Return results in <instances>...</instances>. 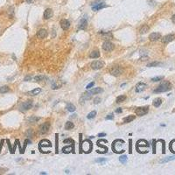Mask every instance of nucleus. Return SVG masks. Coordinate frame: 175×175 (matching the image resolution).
Instances as JSON below:
<instances>
[{"mask_svg": "<svg viewBox=\"0 0 175 175\" xmlns=\"http://www.w3.org/2000/svg\"><path fill=\"white\" fill-rule=\"evenodd\" d=\"M92 148H93V144H92V142L90 141V139H85V140L82 141V143H81L80 153H82V152L89 153V152H91V151H92Z\"/></svg>", "mask_w": 175, "mask_h": 175, "instance_id": "f257e3e1", "label": "nucleus"}, {"mask_svg": "<svg viewBox=\"0 0 175 175\" xmlns=\"http://www.w3.org/2000/svg\"><path fill=\"white\" fill-rule=\"evenodd\" d=\"M172 89V85L168 81H164L163 83L159 85L156 89H154V93H162V92H166V91L170 90Z\"/></svg>", "mask_w": 175, "mask_h": 175, "instance_id": "f03ea898", "label": "nucleus"}, {"mask_svg": "<svg viewBox=\"0 0 175 175\" xmlns=\"http://www.w3.org/2000/svg\"><path fill=\"white\" fill-rule=\"evenodd\" d=\"M149 111V107L148 106H145V107H138L135 110V113L136 115L139 116V117H142V116H144L145 114H147Z\"/></svg>", "mask_w": 175, "mask_h": 175, "instance_id": "7ed1b4c3", "label": "nucleus"}, {"mask_svg": "<svg viewBox=\"0 0 175 175\" xmlns=\"http://www.w3.org/2000/svg\"><path fill=\"white\" fill-rule=\"evenodd\" d=\"M142 147H146L148 148L149 147V143L147 142L146 140H143V139H140L137 142V144H136V148H137V152H138L140 153V151Z\"/></svg>", "mask_w": 175, "mask_h": 175, "instance_id": "20e7f679", "label": "nucleus"}, {"mask_svg": "<svg viewBox=\"0 0 175 175\" xmlns=\"http://www.w3.org/2000/svg\"><path fill=\"white\" fill-rule=\"evenodd\" d=\"M91 5H92V10L94 12H96V11H99V10L102 9V8L107 7V5H106V4L104 2H101L98 4V0L96 1L95 3H93Z\"/></svg>", "mask_w": 175, "mask_h": 175, "instance_id": "39448f33", "label": "nucleus"}, {"mask_svg": "<svg viewBox=\"0 0 175 175\" xmlns=\"http://www.w3.org/2000/svg\"><path fill=\"white\" fill-rule=\"evenodd\" d=\"M90 67L94 70L101 69V68H102L104 67V62L102 61V60H95V61H93L91 63Z\"/></svg>", "mask_w": 175, "mask_h": 175, "instance_id": "423d86ee", "label": "nucleus"}, {"mask_svg": "<svg viewBox=\"0 0 175 175\" xmlns=\"http://www.w3.org/2000/svg\"><path fill=\"white\" fill-rule=\"evenodd\" d=\"M49 129H50V123H44L43 124H41L40 126H39V134H46V132H48Z\"/></svg>", "mask_w": 175, "mask_h": 175, "instance_id": "0eeeda50", "label": "nucleus"}, {"mask_svg": "<svg viewBox=\"0 0 175 175\" xmlns=\"http://www.w3.org/2000/svg\"><path fill=\"white\" fill-rule=\"evenodd\" d=\"M32 107H33V101L28 100L20 106V110L21 111H26V110H29L30 109H32Z\"/></svg>", "mask_w": 175, "mask_h": 175, "instance_id": "6e6552de", "label": "nucleus"}, {"mask_svg": "<svg viewBox=\"0 0 175 175\" xmlns=\"http://www.w3.org/2000/svg\"><path fill=\"white\" fill-rule=\"evenodd\" d=\"M122 72H123V69L119 66H115V67H113L110 69V74L112 75H114V76H119L122 74Z\"/></svg>", "mask_w": 175, "mask_h": 175, "instance_id": "1a4fd4ad", "label": "nucleus"}, {"mask_svg": "<svg viewBox=\"0 0 175 175\" xmlns=\"http://www.w3.org/2000/svg\"><path fill=\"white\" fill-rule=\"evenodd\" d=\"M102 49L104 51H106V52H111L114 49V45L110 41H105L102 44Z\"/></svg>", "mask_w": 175, "mask_h": 175, "instance_id": "9d476101", "label": "nucleus"}, {"mask_svg": "<svg viewBox=\"0 0 175 175\" xmlns=\"http://www.w3.org/2000/svg\"><path fill=\"white\" fill-rule=\"evenodd\" d=\"M43 147H52V143L49 140H46V139H43L39 143V150L40 151Z\"/></svg>", "mask_w": 175, "mask_h": 175, "instance_id": "9b49d317", "label": "nucleus"}, {"mask_svg": "<svg viewBox=\"0 0 175 175\" xmlns=\"http://www.w3.org/2000/svg\"><path fill=\"white\" fill-rule=\"evenodd\" d=\"M147 85L144 82H138L137 85H136V89H135V91L137 93H140V92H143L144 89H146Z\"/></svg>", "mask_w": 175, "mask_h": 175, "instance_id": "f8f14e48", "label": "nucleus"}, {"mask_svg": "<svg viewBox=\"0 0 175 175\" xmlns=\"http://www.w3.org/2000/svg\"><path fill=\"white\" fill-rule=\"evenodd\" d=\"M62 152L64 153H69V152H72V153H75V144H71L67 146H65L62 148Z\"/></svg>", "mask_w": 175, "mask_h": 175, "instance_id": "ddd939ff", "label": "nucleus"}, {"mask_svg": "<svg viewBox=\"0 0 175 175\" xmlns=\"http://www.w3.org/2000/svg\"><path fill=\"white\" fill-rule=\"evenodd\" d=\"M161 38V34L159 33H152L149 35V39L151 41H157Z\"/></svg>", "mask_w": 175, "mask_h": 175, "instance_id": "4468645a", "label": "nucleus"}, {"mask_svg": "<svg viewBox=\"0 0 175 175\" xmlns=\"http://www.w3.org/2000/svg\"><path fill=\"white\" fill-rule=\"evenodd\" d=\"M91 96H92V94L90 93V91H89V92H85L84 94L81 96V100H80V103H83L84 101L89 100V99L91 98Z\"/></svg>", "mask_w": 175, "mask_h": 175, "instance_id": "2eb2a0df", "label": "nucleus"}, {"mask_svg": "<svg viewBox=\"0 0 175 175\" xmlns=\"http://www.w3.org/2000/svg\"><path fill=\"white\" fill-rule=\"evenodd\" d=\"M60 26H61V28L63 29V30L67 31L70 27V22L68 21L67 19H62L61 21H60Z\"/></svg>", "mask_w": 175, "mask_h": 175, "instance_id": "dca6fc26", "label": "nucleus"}, {"mask_svg": "<svg viewBox=\"0 0 175 175\" xmlns=\"http://www.w3.org/2000/svg\"><path fill=\"white\" fill-rule=\"evenodd\" d=\"M173 39H174V35L173 34H168V35H166L165 37H163L162 38V42L165 43V44H167V43L171 42V41H173Z\"/></svg>", "mask_w": 175, "mask_h": 175, "instance_id": "f3484780", "label": "nucleus"}, {"mask_svg": "<svg viewBox=\"0 0 175 175\" xmlns=\"http://www.w3.org/2000/svg\"><path fill=\"white\" fill-rule=\"evenodd\" d=\"M54 15V12H53V10L51 8H47L46 9V11L44 12V19H49L50 18L53 17Z\"/></svg>", "mask_w": 175, "mask_h": 175, "instance_id": "a211bd4d", "label": "nucleus"}, {"mask_svg": "<svg viewBox=\"0 0 175 175\" xmlns=\"http://www.w3.org/2000/svg\"><path fill=\"white\" fill-rule=\"evenodd\" d=\"M87 25H88V21H87V19H85V18H83V19H81V21H80L78 29H79V30H84V29H86Z\"/></svg>", "mask_w": 175, "mask_h": 175, "instance_id": "6ab92c4d", "label": "nucleus"}, {"mask_svg": "<svg viewBox=\"0 0 175 175\" xmlns=\"http://www.w3.org/2000/svg\"><path fill=\"white\" fill-rule=\"evenodd\" d=\"M46 35H47V32L45 29H40L37 32V37L39 39H44L45 37H46Z\"/></svg>", "mask_w": 175, "mask_h": 175, "instance_id": "aec40b11", "label": "nucleus"}, {"mask_svg": "<svg viewBox=\"0 0 175 175\" xmlns=\"http://www.w3.org/2000/svg\"><path fill=\"white\" fill-rule=\"evenodd\" d=\"M42 91V89H40V88H37V89H33V90H31V91H29V92H27V95L28 96H36V95H39V93Z\"/></svg>", "mask_w": 175, "mask_h": 175, "instance_id": "412c9836", "label": "nucleus"}, {"mask_svg": "<svg viewBox=\"0 0 175 175\" xmlns=\"http://www.w3.org/2000/svg\"><path fill=\"white\" fill-rule=\"evenodd\" d=\"M99 57H100V52L98 50L92 51L89 54V58H91V59H97Z\"/></svg>", "mask_w": 175, "mask_h": 175, "instance_id": "4be33fe9", "label": "nucleus"}, {"mask_svg": "<svg viewBox=\"0 0 175 175\" xmlns=\"http://www.w3.org/2000/svg\"><path fill=\"white\" fill-rule=\"evenodd\" d=\"M136 118V116L134 115H130V116H127L126 117L123 118V123H131V122H132L133 120Z\"/></svg>", "mask_w": 175, "mask_h": 175, "instance_id": "5701e85b", "label": "nucleus"}, {"mask_svg": "<svg viewBox=\"0 0 175 175\" xmlns=\"http://www.w3.org/2000/svg\"><path fill=\"white\" fill-rule=\"evenodd\" d=\"M161 103H162V99H161V98H156V99H154L153 102H152V105H153L154 107H156V108L159 107V106L161 105Z\"/></svg>", "mask_w": 175, "mask_h": 175, "instance_id": "b1692460", "label": "nucleus"}, {"mask_svg": "<svg viewBox=\"0 0 175 175\" xmlns=\"http://www.w3.org/2000/svg\"><path fill=\"white\" fill-rule=\"evenodd\" d=\"M112 33H102V39H106V40H108V39H112Z\"/></svg>", "mask_w": 175, "mask_h": 175, "instance_id": "393cba45", "label": "nucleus"}, {"mask_svg": "<svg viewBox=\"0 0 175 175\" xmlns=\"http://www.w3.org/2000/svg\"><path fill=\"white\" fill-rule=\"evenodd\" d=\"M125 100H126V96H118L117 97V99H116V102L117 103H121V102H123Z\"/></svg>", "mask_w": 175, "mask_h": 175, "instance_id": "a878e982", "label": "nucleus"}, {"mask_svg": "<svg viewBox=\"0 0 175 175\" xmlns=\"http://www.w3.org/2000/svg\"><path fill=\"white\" fill-rule=\"evenodd\" d=\"M74 127H75V124H74L72 122L68 121V122L66 123V124H65V129L66 130H72Z\"/></svg>", "mask_w": 175, "mask_h": 175, "instance_id": "bb28decb", "label": "nucleus"}, {"mask_svg": "<svg viewBox=\"0 0 175 175\" xmlns=\"http://www.w3.org/2000/svg\"><path fill=\"white\" fill-rule=\"evenodd\" d=\"M102 88H95V89H93L92 90H90V93L91 94H96V95H97V94H100V93H102Z\"/></svg>", "mask_w": 175, "mask_h": 175, "instance_id": "cd10ccee", "label": "nucleus"}, {"mask_svg": "<svg viewBox=\"0 0 175 175\" xmlns=\"http://www.w3.org/2000/svg\"><path fill=\"white\" fill-rule=\"evenodd\" d=\"M66 109L67 110V111L74 112L75 110V106L74 105V104H72V103H68L67 105V107H66Z\"/></svg>", "mask_w": 175, "mask_h": 175, "instance_id": "c85d7f7f", "label": "nucleus"}, {"mask_svg": "<svg viewBox=\"0 0 175 175\" xmlns=\"http://www.w3.org/2000/svg\"><path fill=\"white\" fill-rule=\"evenodd\" d=\"M148 31H149V26H148V25H143V26L140 28V33H141V34H144V33H146Z\"/></svg>", "mask_w": 175, "mask_h": 175, "instance_id": "c756f323", "label": "nucleus"}, {"mask_svg": "<svg viewBox=\"0 0 175 175\" xmlns=\"http://www.w3.org/2000/svg\"><path fill=\"white\" fill-rule=\"evenodd\" d=\"M59 134H55V152L56 153L59 152Z\"/></svg>", "mask_w": 175, "mask_h": 175, "instance_id": "7c9ffc66", "label": "nucleus"}, {"mask_svg": "<svg viewBox=\"0 0 175 175\" xmlns=\"http://www.w3.org/2000/svg\"><path fill=\"white\" fill-rule=\"evenodd\" d=\"M10 91V89L8 86H3V87H0V93L1 94H4V93H7Z\"/></svg>", "mask_w": 175, "mask_h": 175, "instance_id": "2f4dec72", "label": "nucleus"}, {"mask_svg": "<svg viewBox=\"0 0 175 175\" xmlns=\"http://www.w3.org/2000/svg\"><path fill=\"white\" fill-rule=\"evenodd\" d=\"M96 116V110H93V111L89 112V113L88 114V116H87V118H88V119H93V118H94Z\"/></svg>", "mask_w": 175, "mask_h": 175, "instance_id": "473e14b6", "label": "nucleus"}, {"mask_svg": "<svg viewBox=\"0 0 175 175\" xmlns=\"http://www.w3.org/2000/svg\"><path fill=\"white\" fill-rule=\"evenodd\" d=\"M175 159V156H172V157H167V158H164L163 160L160 161V163H166V162H169V161H172V160Z\"/></svg>", "mask_w": 175, "mask_h": 175, "instance_id": "72a5a7b5", "label": "nucleus"}, {"mask_svg": "<svg viewBox=\"0 0 175 175\" xmlns=\"http://www.w3.org/2000/svg\"><path fill=\"white\" fill-rule=\"evenodd\" d=\"M119 161L121 162L122 164L127 163V156H125V155H122V156H120Z\"/></svg>", "mask_w": 175, "mask_h": 175, "instance_id": "f704fd0d", "label": "nucleus"}, {"mask_svg": "<svg viewBox=\"0 0 175 175\" xmlns=\"http://www.w3.org/2000/svg\"><path fill=\"white\" fill-rule=\"evenodd\" d=\"M45 78H46V77H45L44 75H36V76L34 77V81H43Z\"/></svg>", "mask_w": 175, "mask_h": 175, "instance_id": "c9c22d12", "label": "nucleus"}, {"mask_svg": "<svg viewBox=\"0 0 175 175\" xmlns=\"http://www.w3.org/2000/svg\"><path fill=\"white\" fill-rule=\"evenodd\" d=\"M39 120V117H37L33 116V117H31L29 118V123H36Z\"/></svg>", "mask_w": 175, "mask_h": 175, "instance_id": "e433bc0d", "label": "nucleus"}, {"mask_svg": "<svg viewBox=\"0 0 175 175\" xmlns=\"http://www.w3.org/2000/svg\"><path fill=\"white\" fill-rule=\"evenodd\" d=\"M170 150L172 152L175 153V140H173L170 144Z\"/></svg>", "mask_w": 175, "mask_h": 175, "instance_id": "4c0bfd02", "label": "nucleus"}, {"mask_svg": "<svg viewBox=\"0 0 175 175\" xmlns=\"http://www.w3.org/2000/svg\"><path fill=\"white\" fill-rule=\"evenodd\" d=\"M31 144V140H29V139H26V140H25V143H24V147L22 148V152L21 153H24L25 151V148H26L27 144Z\"/></svg>", "mask_w": 175, "mask_h": 175, "instance_id": "58836bf2", "label": "nucleus"}, {"mask_svg": "<svg viewBox=\"0 0 175 175\" xmlns=\"http://www.w3.org/2000/svg\"><path fill=\"white\" fill-rule=\"evenodd\" d=\"M160 63L158 61H154V62H151V63H149L148 65H147V67H158V66H159Z\"/></svg>", "mask_w": 175, "mask_h": 175, "instance_id": "ea45409f", "label": "nucleus"}, {"mask_svg": "<svg viewBox=\"0 0 175 175\" xmlns=\"http://www.w3.org/2000/svg\"><path fill=\"white\" fill-rule=\"evenodd\" d=\"M164 79V76H156L152 78V81H154V82H157V81H160L161 80Z\"/></svg>", "mask_w": 175, "mask_h": 175, "instance_id": "a19ab883", "label": "nucleus"}, {"mask_svg": "<svg viewBox=\"0 0 175 175\" xmlns=\"http://www.w3.org/2000/svg\"><path fill=\"white\" fill-rule=\"evenodd\" d=\"M6 142H7V144H8V147H9V151H10V152H11V153L12 154H13L14 152H15V151L13 150V148H12V144H11V143H10V141L8 140H6Z\"/></svg>", "mask_w": 175, "mask_h": 175, "instance_id": "79ce46f5", "label": "nucleus"}, {"mask_svg": "<svg viewBox=\"0 0 175 175\" xmlns=\"http://www.w3.org/2000/svg\"><path fill=\"white\" fill-rule=\"evenodd\" d=\"M26 136L28 137H32L33 136V130H31V129H29V130H27V131H26Z\"/></svg>", "mask_w": 175, "mask_h": 175, "instance_id": "37998d69", "label": "nucleus"}, {"mask_svg": "<svg viewBox=\"0 0 175 175\" xmlns=\"http://www.w3.org/2000/svg\"><path fill=\"white\" fill-rule=\"evenodd\" d=\"M129 153H132V140L129 139Z\"/></svg>", "mask_w": 175, "mask_h": 175, "instance_id": "c03bdc74", "label": "nucleus"}, {"mask_svg": "<svg viewBox=\"0 0 175 175\" xmlns=\"http://www.w3.org/2000/svg\"><path fill=\"white\" fill-rule=\"evenodd\" d=\"M64 144H75V141L71 138H67V139H65V140H64Z\"/></svg>", "mask_w": 175, "mask_h": 175, "instance_id": "a18cd8bd", "label": "nucleus"}, {"mask_svg": "<svg viewBox=\"0 0 175 175\" xmlns=\"http://www.w3.org/2000/svg\"><path fill=\"white\" fill-rule=\"evenodd\" d=\"M96 163H101V164H104L107 162V159L106 158H98V159L96 160Z\"/></svg>", "mask_w": 175, "mask_h": 175, "instance_id": "49530a36", "label": "nucleus"}, {"mask_svg": "<svg viewBox=\"0 0 175 175\" xmlns=\"http://www.w3.org/2000/svg\"><path fill=\"white\" fill-rule=\"evenodd\" d=\"M113 118H114V116L112 113L109 114V115L106 117V120H113Z\"/></svg>", "mask_w": 175, "mask_h": 175, "instance_id": "de8ad7c7", "label": "nucleus"}, {"mask_svg": "<svg viewBox=\"0 0 175 175\" xmlns=\"http://www.w3.org/2000/svg\"><path fill=\"white\" fill-rule=\"evenodd\" d=\"M100 102H101V98H100V97H96V98L94 99V103L95 104L100 103Z\"/></svg>", "mask_w": 175, "mask_h": 175, "instance_id": "09e8293b", "label": "nucleus"}, {"mask_svg": "<svg viewBox=\"0 0 175 175\" xmlns=\"http://www.w3.org/2000/svg\"><path fill=\"white\" fill-rule=\"evenodd\" d=\"M94 85H95V82H90L89 84H88V85L86 86V89H91V88H92V87L94 86Z\"/></svg>", "mask_w": 175, "mask_h": 175, "instance_id": "8fccbe9b", "label": "nucleus"}, {"mask_svg": "<svg viewBox=\"0 0 175 175\" xmlns=\"http://www.w3.org/2000/svg\"><path fill=\"white\" fill-rule=\"evenodd\" d=\"M4 139H2L1 142H0V152H1V151H2V147H3V145H4Z\"/></svg>", "mask_w": 175, "mask_h": 175, "instance_id": "3c124183", "label": "nucleus"}, {"mask_svg": "<svg viewBox=\"0 0 175 175\" xmlns=\"http://www.w3.org/2000/svg\"><path fill=\"white\" fill-rule=\"evenodd\" d=\"M155 145H156V141L155 140H153V153H155L156 152V148H155Z\"/></svg>", "mask_w": 175, "mask_h": 175, "instance_id": "603ef678", "label": "nucleus"}, {"mask_svg": "<svg viewBox=\"0 0 175 175\" xmlns=\"http://www.w3.org/2000/svg\"><path fill=\"white\" fill-rule=\"evenodd\" d=\"M122 112H123V110L121 108H118L116 110V113H122Z\"/></svg>", "mask_w": 175, "mask_h": 175, "instance_id": "864d4df0", "label": "nucleus"}, {"mask_svg": "<svg viewBox=\"0 0 175 175\" xmlns=\"http://www.w3.org/2000/svg\"><path fill=\"white\" fill-rule=\"evenodd\" d=\"M105 136H106V133H99L98 136H97V137H105Z\"/></svg>", "mask_w": 175, "mask_h": 175, "instance_id": "5fc2aeb1", "label": "nucleus"}, {"mask_svg": "<svg viewBox=\"0 0 175 175\" xmlns=\"http://www.w3.org/2000/svg\"><path fill=\"white\" fill-rule=\"evenodd\" d=\"M31 79H32V77H31V76H26V77L25 78V81H30Z\"/></svg>", "mask_w": 175, "mask_h": 175, "instance_id": "6e6d98bb", "label": "nucleus"}, {"mask_svg": "<svg viewBox=\"0 0 175 175\" xmlns=\"http://www.w3.org/2000/svg\"><path fill=\"white\" fill-rule=\"evenodd\" d=\"M172 21H173V24H175V14L173 15V17H172Z\"/></svg>", "mask_w": 175, "mask_h": 175, "instance_id": "4d7b16f0", "label": "nucleus"}, {"mask_svg": "<svg viewBox=\"0 0 175 175\" xmlns=\"http://www.w3.org/2000/svg\"><path fill=\"white\" fill-rule=\"evenodd\" d=\"M41 174H46V173H45V172H42V173H40Z\"/></svg>", "mask_w": 175, "mask_h": 175, "instance_id": "13d9d810", "label": "nucleus"}, {"mask_svg": "<svg viewBox=\"0 0 175 175\" xmlns=\"http://www.w3.org/2000/svg\"><path fill=\"white\" fill-rule=\"evenodd\" d=\"M175 111V110H173V112H174Z\"/></svg>", "mask_w": 175, "mask_h": 175, "instance_id": "bf43d9fd", "label": "nucleus"}]
</instances>
